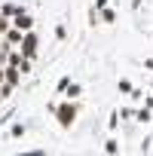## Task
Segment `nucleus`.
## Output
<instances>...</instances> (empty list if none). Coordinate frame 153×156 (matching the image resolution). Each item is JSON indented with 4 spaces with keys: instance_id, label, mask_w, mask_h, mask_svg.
Segmentation results:
<instances>
[{
    "instance_id": "dca6fc26",
    "label": "nucleus",
    "mask_w": 153,
    "mask_h": 156,
    "mask_svg": "<svg viewBox=\"0 0 153 156\" xmlns=\"http://www.w3.org/2000/svg\"><path fill=\"white\" fill-rule=\"evenodd\" d=\"M0 37H3V28H0Z\"/></svg>"
},
{
    "instance_id": "0eeeda50",
    "label": "nucleus",
    "mask_w": 153,
    "mask_h": 156,
    "mask_svg": "<svg viewBox=\"0 0 153 156\" xmlns=\"http://www.w3.org/2000/svg\"><path fill=\"white\" fill-rule=\"evenodd\" d=\"M0 12H3V16H6V19H12V16H16V12H19V6H12V3H6V6H3V9H0Z\"/></svg>"
},
{
    "instance_id": "423d86ee",
    "label": "nucleus",
    "mask_w": 153,
    "mask_h": 156,
    "mask_svg": "<svg viewBox=\"0 0 153 156\" xmlns=\"http://www.w3.org/2000/svg\"><path fill=\"white\" fill-rule=\"evenodd\" d=\"M80 92H83V89H80V83H70V86H67V98H76Z\"/></svg>"
},
{
    "instance_id": "2eb2a0df",
    "label": "nucleus",
    "mask_w": 153,
    "mask_h": 156,
    "mask_svg": "<svg viewBox=\"0 0 153 156\" xmlns=\"http://www.w3.org/2000/svg\"><path fill=\"white\" fill-rule=\"evenodd\" d=\"M144 67H147V70H153V58H144Z\"/></svg>"
},
{
    "instance_id": "4468645a",
    "label": "nucleus",
    "mask_w": 153,
    "mask_h": 156,
    "mask_svg": "<svg viewBox=\"0 0 153 156\" xmlns=\"http://www.w3.org/2000/svg\"><path fill=\"white\" fill-rule=\"evenodd\" d=\"M107 3H110V0H95V6H98V9H104Z\"/></svg>"
},
{
    "instance_id": "39448f33",
    "label": "nucleus",
    "mask_w": 153,
    "mask_h": 156,
    "mask_svg": "<svg viewBox=\"0 0 153 156\" xmlns=\"http://www.w3.org/2000/svg\"><path fill=\"white\" fill-rule=\"evenodd\" d=\"M22 135H25V126H22V122H16V126L9 129V138H22Z\"/></svg>"
},
{
    "instance_id": "7ed1b4c3",
    "label": "nucleus",
    "mask_w": 153,
    "mask_h": 156,
    "mask_svg": "<svg viewBox=\"0 0 153 156\" xmlns=\"http://www.w3.org/2000/svg\"><path fill=\"white\" fill-rule=\"evenodd\" d=\"M22 52H25V55H28V58L34 61V55H37V37H34L31 31L25 34V43H22Z\"/></svg>"
},
{
    "instance_id": "f257e3e1",
    "label": "nucleus",
    "mask_w": 153,
    "mask_h": 156,
    "mask_svg": "<svg viewBox=\"0 0 153 156\" xmlns=\"http://www.w3.org/2000/svg\"><path fill=\"white\" fill-rule=\"evenodd\" d=\"M55 116H58V126H61V129H70L73 119H76V107L67 101V104H61V107L55 110Z\"/></svg>"
},
{
    "instance_id": "20e7f679",
    "label": "nucleus",
    "mask_w": 153,
    "mask_h": 156,
    "mask_svg": "<svg viewBox=\"0 0 153 156\" xmlns=\"http://www.w3.org/2000/svg\"><path fill=\"white\" fill-rule=\"evenodd\" d=\"M12 89H16L12 83H3V86H0V101H6V98L12 95Z\"/></svg>"
},
{
    "instance_id": "6e6552de",
    "label": "nucleus",
    "mask_w": 153,
    "mask_h": 156,
    "mask_svg": "<svg viewBox=\"0 0 153 156\" xmlns=\"http://www.w3.org/2000/svg\"><path fill=\"white\" fill-rule=\"evenodd\" d=\"M101 19L110 25V22H116V12H113V9H101Z\"/></svg>"
},
{
    "instance_id": "ddd939ff",
    "label": "nucleus",
    "mask_w": 153,
    "mask_h": 156,
    "mask_svg": "<svg viewBox=\"0 0 153 156\" xmlns=\"http://www.w3.org/2000/svg\"><path fill=\"white\" fill-rule=\"evenodd\" d=\"M55 37H58V40H64V37H67V31H64V25H58V28H55Z\"/></svg>"
},
{
    "instance_id": "f8f14e48",
    "label": "nucleus",
    "mask_w": 153,
    "mask_h": 156,
    "mask_svg": "<svg viewBox=\"0 0 153 156\" xmlns=\"http://www.w3.org/2000/svg\"><path fill=\"white\" fill-rule=\"evenodd\" d=\"M67 86H70V80H67V76H61V80H58V92H67Z\"/></svg>"
},
{
    "instance_id": "f03ea898",
    "label": "nucleus",
    "mask_w": 153,
    "mask_h": 156,
    "mask_svg": "<svg viewBox=\"0 0 153 156\" xmlns=\"http://www.w3.org/2000/svg\"><path fill=\"white\" fill-rule=\"evenodd\" d=\"M12 25H16V28H22V31H31V28H34V19H31L25 9H19V12L12 16Z\"/></svg>"
},
{
    "instance_id": "9b49d317",
    "label": "nucleus",
    "mask_w": 153,
    "mask_h": 156,
    "mask_svg": "<svg viewBox=\"0 0 153 156\" xmlns=\"http://www.w3.org/2000/svg\"><path fill=\"white\" fill-rule=\"evenodd\" d=\"M119 92H126V95H132L135 89H132V83H129V80H119Z\"/></svg>"
},
{
    "instance_id": "9d476101",
    "label": "nucleus",
    "mask_w": 153,
    "mask_h": 156,
    "mask_svg": "<svg viewBox=\"0 0 153 156\" xmlns=\"http://www.w3.org/2000/svg\"><path fill=\"white\" fill-rule=\"evenodd\" d=\"M104 150H107V153H119V144L110 138V141H104Z\"/></svg>"
},
{
    "instance_id": "1a4fd4ad",
    "label": "nucleus",
    "mask_w": 153,
    "mask_h": 156,
    "mask_svg": "<svg viewBox=\"0 0 153 156\" xmlns=\"http://www.w3.org/2000/svg\"><path fill=\"white\" fill-rule=\"evenodd\" d=\"M135 116H138V122H150V107H144V110H138Z\"/></svg>"
}]
</instances>
